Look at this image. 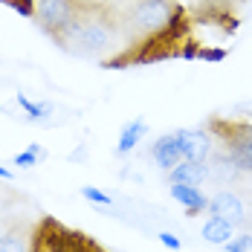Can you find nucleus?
<instances>
[{
	"mask_svg": "<svg viewBox=\"0 0 252 252\" xmlns=\"http://www.w3.org/2000/svg\"><path fill=\"white\" fill-rule=\"evenodd\" d=\"M194 18L189 12V6H177L171 21L159 29L142 32L133 41H127L119 52H113L110 58L101 61V67L107 70H127V67H145V64H159V61H174V58H200L203 44L194 35Z\"/></svg>",
	"mask_w": 252,
	"mask_h": 252,
	"instance_id": "1",
	"label": "nucleus"
},
{
	"mask_svg": "<svg viewBox=\"0 0 252 252\" xmlns=\"http://www.w3.org/2000/svg\"><path fill=\"white\" fill-rule=\"evenodd\" d=\"M81 3H84V0H38L32 21L38 24V29H41L50 41L61 44L64 32H67L70 24L76 21Z\"/></svg>",
	"mask_w": 252,
	"mask_h": 252,
	"instance_id": "5",
	"label": "nucleus"
},
{
	"mask_svg": "<svg viewBox=\"0 0 252 252\" xmlns=\"http://www.w3.org/2000/svg\"><path fill=\"white\" fill-rule=\"evenodd\" d=\"M159 241H162V244H165L168 250H180V247H183V244L177 241L174 235H168V232H159Z\"/></svg>",
	"mask_w": 252,
	"mask_h": 252,
	"instance_id": "21",
	"label": "nucleus"
},
{
	"mask_svg": "<svg viewBox=\"0 0 252 252\" xmlns=\"http://www.w3.org/2000/svg\"><path fill=\"white\" fill-rule=\"evenodd\" d=\"M81 197H87V200L99 203V206H110V203H113V197H107L104 191L93 189V186H84V189H81Z\"/></svg>",
	"mask_w": 252,
	"mask_h": 252,
	"instance_id": "20",
	"label": "nucleus"
},
{
	"mask_svg": "<svg viewBox=\"0 0 252 252\" xmlns=\"http://www.w3.org/2000/svg\"><path fill=\"white\" fill-rule=\"evenodd\" d=\"M209 177V165L206 162H194V159H183L168 171V183H183V186H200Z\"/></svg>",
	"mask_w": 252,
	"mask_h": 252,
	"instance_id": "10",
	"label": "nucleus"
},
{
	"mask_svg": "<svg viewBox=\"0 0 252 252\" xmlns=\"http://www.w3.org/2000/svg\"><path fill=\"white\" fill-rule=\"evenodd\" d=\"M116 35H119L116 15L104 3L84 0L76 15V21L64 32L58 47L64 52H76V55H101V52L113 50Z\"/></svg>",
	"mask_w": 252,
	"mask_h": 252,
	"instance_id": "2",
	"label": "nucleus"
},
{
	"mask_svg": "<svg viewBox=\"0 0 252 252\" xmlns=\"http://www.w3.org/2000/svg\"><path fill=\"white\" fill-rule=\"evenodd\" d=\"M151 154H154V159H157V165H159V168H165V171H171L177 162H183L180 148H177V142H174V133L159 136V139L151 145Z\"/></svg>",
	"mask_w": 252,
	"mask_h": 252,
	"instance_id": "12",
	"label": "nucleus"
},
{
	"mask_svg": "<svg viewBox=\"0 0 252 252\" xmlns=\"http://www.w3.org/2000/svg\"><path fill=\"white\" fill-rule=\"evenodd\" d=\"M174 142L180 148V157L183 159H194V162H206V157L212 151V133L209 130L183 127V130H174Z\"/></svg>",
	"mask_w": 252,
	"mask_h": 252,
	"instance_id": "8",
	"label": "nucleus"
},
{
	"mask_svg": "<svg viewBox=\"0 0 252 252\" xmlns=\"http://www.w3.org/2000/svg\"><path fill=\"white\" fill-rule=\"evenodd\" d=\"M148 133V125L142 122V119H136V122H130V125H125V130H122V136H119V145H116V151L119 154H127L142 136Z\"/></svg>",
	"mask_w": 252,
	"mask_h": 252,
	"instance_id": "14",
	"label": "nucleus"
},
{
	"mask_svg": "<svg viewBox=\"0 0 252 252\" xmlns=\"http://www.w3.org/2000/svg\"><path fill=\"white\" fill-rule=\"evenodd\" d=\"M41 145H29V151H24V154H15L12 157V162L18 165V168H32L35 162H38V157H41Z\"/></svg>",
	"mask_w": 252,
	"mask_h": 252,
	"instance_id": "15",
	"label": "nucleus"
},
{
	"mask_svg": "<svg viewBox=\"0 0 252 252\" xmlns=\"http://www.w3.org/2000/svg\"><path fill=\"white\" fill-rule=\"evenodd\" d=\"M0 3H6L9 9H15L24 18H35V0H0Z\"/></svg>",
	"mask_w": 252,
	"mask_h": 252,
	"instance_id": "18",
	"label": "nucleus"
},
{
	"mask_svg": "<svg viewBox=\"0 0 252 252\" xmlns=\"http://www.w3.org/2000/svg\"><path fill=\"white\" fill-rule=\"evenodd\" d=\"M238 6L241 0H194L189 9L194 24H212L220 32H235L238 29Z\"/></svg>",
	"mask_w": 252,
	"mask_h": 252,
	"instance_id": "6",
	"label": "nucleus"
},
{
	"mask_svg": "<svg viewBox=\"0 0 252 252\" xmlns=\"http://www.w3.org/2000/svg\"><path fill=\"white\" fill-rule=\"evenodd\" d=\"M171 197L183 203V209L189 215H200L203 209H209V200L197 186H183V183H171Z\"/></svg>",
	"mask_w": 252,
	"mask_h": 252,
	"instance_id": "11",
	"label": "nucleus"
},
{
	"mask_svg": "<svg viewBox=\"0 0 252 252\" xmlns=\"http://www.w3.org/2000/svg\"><path fill=\"white\" fill-rule=\"evenodd\" d=\"M0 252H29V247L24 244L21 235L9 232V235H0Z\"/></svg>",
	"mask_w": 252,
	"mask_h": 252,
	"instance_id": "16",
	"label": "nucleus"
},
{
	"mask_svg": "<svg viewBox=\"0 0 252 252\" xmlns=\"http://www.w3.org/2000/svg\"><path fill=\"white\" fill-rule=\"evenodd\" d=\"M200 235L209 241V244H223V247H226L229 241H232V235H235V223H229V220H223V218L212 215V218L203 223Z\"/></svg>",
	"mask_w": 252,
	"mask_h": 252,
	"instance_id": "13",
	"label": "nucleus"
},
{
	"mask_svg": "<svg viewBox=\"0 0 252 252\" xmlns=\"http://www.w3.org/2000/svg\"><path fill=\"white\" fill-rule=\"evenodd\" d=\"M18 104L29 113V119H41L44 113H50V104H35V101H29L26 96H21V93H18Z\"/></svg>",
	"mask_w": 252,
	"mask_h": 252,
	"instance_id": "17",
	"label": "nucleus"
},
{
	"mask_svg": "<svg viewBox=\"0 0 252 252\" xmlns=\"http://www.w3.org/2000/svg\"><path fill=\"white\" fill-rule=\"evenodd\" d=\"M0 177H3V180H12V171H6V168H0Z\"/></svg>",
	"mask_w": 252,
	"mask_h": 252,
	"instance_id": "22",
	"label": "nucleus"
},
{
	"mask_svg": "<svg viewBox=\"0 0 252 252\" xmlns=\"http://www.w3.org/2000/svg\"><path fill=\"white\" fill-rule=\"evenodd\" d=\"M226 252H252V235H238L226 244Z\"/></svg>",
	"mask_w": 252,
	"mask_h": 252,
	"instance_id": "19",
	"label": "nucleus"
},
{
	"mask_svg": "<svg viewBox=\"0 0 252 252\" xmlns=\"http://www.w3.org/2000/svg\"><path fill=\"white\" fill-rule=\"evenodd\" d=\"M209 212L218 215V218H223V220H229V223H235V226H241V223L247 220L244 203H241L238 194H232V191H218V194L209 200Z\"/></svg>",
	"mask_w": 252,
	"mask_h": 252,
	"instance_id": "9",
	"label": "nucleus"
},
{
	"mask_svg": "<svg viewBox=\"0 0 252 252\" xmlns=\"http://www.w3.org/2000/svg\"><path fill=\"white\" fill-rule=\"evenodd\" d=\"M206 130L223 145V154L232 157V162L244 174H252V119L212 116L206 122Z\"/></svg>",
	"mask_w": 252,
	"mask_h": 252,
	"instance_id": "4",
	"label": "nucleus"
},
{
	"mask_svg": "<svg viewBox=\"0 0 252 252\" xmlns=\"http://www.w3.org/2000/svg\"><path fill=\"white\" fill-rule=\"evenodd\" d=\"M174 0H136V6L130 9V26L142 35V32H151L159 29L171 21V15L177 12Z\"/></svg>",
	"mask_w": 252,
	"mask_h": 252,
	"instance_id": "7",
	"label": "nucleus"
},
{
	"mask_svg": "<svg viewBox=\"0 0 252 252\" xmlns=\"http://www.w3.org/2000/svg\"><path fill=\"white\" fill-rule=\"evenodd\" d=\"M29 252H107L84 232L70 229L58 218H41L29 238Z\"/></svg>",
	"mask_w": 252,
	"mask_h": 252,
	"instance_id": "3",
	"label": "nucleus"
}]
</instances>
